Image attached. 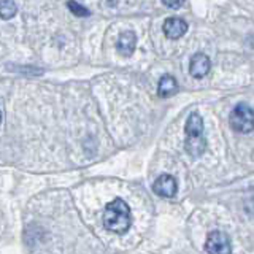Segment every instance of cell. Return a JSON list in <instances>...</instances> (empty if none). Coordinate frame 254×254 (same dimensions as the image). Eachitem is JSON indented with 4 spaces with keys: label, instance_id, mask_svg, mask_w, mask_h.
I'll list each match as a JSON object with an SVG mask.
<instances>
[{
    "label": "cell",
    "instance_id": "obj_1",
    "mask_svg": "<svg viewBox=\"0 0 254 254\" xmlns=\"http://www.w3.org/2000/svg\"><path fill=\"white\" fill-rule=\"evenodd\" d=\"M103 226L107 230L118 235H124L132 226L130 208L123 198L111 200L103 211Z\"/></svg>",
    "mask_w": 254,
    "mask_h": 254
},
{
    "label": "cell",
    "instance_id": "obj_2",
    "mask_svg": "<svg viewBox=\"0 0 254 254\" xmlns=\"http://www.w3.org/2000/svg\"><path fill=\"white\" fill-rule=\"evenodd\" d=\"M186 153L192 157L202 156L206 149V140L203 137V118L194 111L186 121Z\"/></svg>",
    "mask_w": 254,
    "mask_h": 254
},
{
    "label": "cell",
    "instance_id": "obj_3",
    "mask_svg": "<svg viewBox=\"0 0 254 254\" xmlns=\"http://www.w3.org/2000/svg\"><path fill=\"white\" fill-rule=\"evenodd\" d=\"M230 127L238 133H250L254 130V110L246 103H238L229 116Z\"/></svg>",
    "mask_w": 254,
    "mask_h": 254
},
{
    "label": "cell",
    "instance_id": "obj_4",
    "mask_svg": "<svg viewBox=\"0 0 254 254\" xmlns=\"http://www.w3.org/2000/svg\"><path fill=\"white\" fill-rule=\"evenodd\" d=\"M205 251L211 254H230L232 253V246H230L229 235L221 232V230H214L206 237Z\"/></svg>",
    "mask_w": 254,
    "mask_h": 254
},
{
    "label": "cell",
    "instance_id": "obj_5",
    "mask_svg": "<svg viewBox=\"0 0 254 254\" xmlns=\"http://www.w3.org/2000/svg\"><path fill=\"white\" fill-rule=\"evenodd\" d=\"M153 190L161 197H173L175 194H177V190H178L177 180H175L172 175L164 173L154 181Z\"/></svg>",
    "mask_w": 254,
    "mask_h": 254
},
{
    "label": "cell",
    "instance_id": "obj_6",
    "mask_svg": "<svg viewBox=\"0 0 254 254\" xmlns=\"http://www.w3.org/2000/svg\"><path fill=\"white\" fill-rule=\"evenodd\" d=\"M211 68V61L206 54L197 53L190 58L189 62V73L194 78H203L208 75V71Z\"/></svg>",
    "mask_w": 254,
    "mask_h": 254
},
{
    "label": "cell",
    "instance_id": "obj_7",
    "mask_svg": "<svg viewBox=\"0 0 254 254\" xmlns=\"http://www.w3.org/2000/svg\"><path fill=\"white\" fill-rule=\"evenodd\" d=\"M162 30H164L167 38L177 40V38H181L188 32V24L181 18H169V19L164 21Z\"/></svg>",
    "mask_w": 254,
    "mask_h": 254
},
{
    "label": "cell",
    "instance_id": "obj_8",
    "mask_svg": "<svg viewBox=\"0 0 254 254\" xmlns=\"http://www.w3.org/2000/svg\"><path fill=\"white\" fill-rule=\"evenodd\" d=\"M135 46H137V35L135 32L132 30H124L121 35L118 38V43H116V50L118 53H121L126 58L133 54L135 51Z\"/></svg>",
    "mask_w": 254,
    "mask_h": 254
},
{
    "label": "cell",
    "instance_id": "obj_9",
    "mask_svg": "<svg viewBox=\"0 0 254 254\" xmlns=\"http://www.w3.org/2000/svg\"><path fill=\"white\" fill-rule=\"evenodd\" d=\"M177 92H178V83H177V79H175L172 75H164L161 78V81H159V86H157L159 97L167 99V97H172V95L177 94Z\"/></svg>",
    "mask_w": 254,
    "mask_h": 254
},
{
    "label": "cell",
    "instance_id": "obj_10",
    "mask_svg": "<svg viewBox=\"0 0 254 254\" xmlns=\"http://www.w3.org/2000/svg\"><path fill=\"white\" fill-rule=\"evenodd\" d=\"M18 13V6L13 0H0V18L8 21L16 16Z\"/></svg>",
    "mask_w": 254,
    "mask_h": 254
},
{
    "label": "cell",
    "instance_id": "obj_11",
    "mask_svg": "<svg viewBox=\"0 0 254 254\" xmlns=\"http://www.w3.org/2000/svg\"><path fill=\"white\" fill-rule=\"evenodd\" d=\"M67 8L71 11V14L79 16V18H86V16L91 14L87 8H84L83 5H79L78 2H75V0H68V2H67Z\"/></svg>",
    "mask_w": 254,
    "mask_h": 254
},
{
    "label": "cell",
    "instance_id": "obj_12",
    "mask_svg": "<svg viewBox=\"0 0 254 254\" xmlns=\"http://www.w3.org/2000/svg\"><path fill=\"white\" fill-rule=\"evenodd\" d=\"M165 6L172 8V10H178V8H181L183 5H185L186 0H162Z\"/></svg>",
    "mask_w": 254,
    "mask_h": 254
},
{
    "label": "cell",
    "instance_id": "obj_13",
    "mask_svg": "<svg viewBox=\"0 0 254 254\" xmlns=\"http://www.w3.org/2000/svg\"><path fill=\"white\" fill-rule=\"evenodd\" d=\"M0 123H2V111H0Z\"/></svg>",
    "mask_w": 254,
    "mask_h": 254
}]
</instances>
